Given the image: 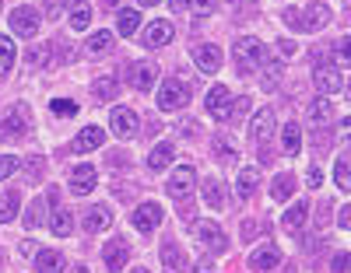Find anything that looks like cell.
<instances>
[{
    "label": "cell",
    "mask_w": 351,
    "mask_h": 273,
    "mask_svg": "<svg viewBox=\"0 0 351 273\" xmlns=\"http://www.w3.org/2000/svg\"><path fill=\"white\" fill-rule=\"evenodd\" d=\"M232 56H236V67H239V74H260V67L267 64V46H263L260 39H253V36H243L236 46H232Z\"/></svg>",
    "instance_id": "1"
},
{
    "label": "cell",
    "mask_w": 351,
    "mask_h": 273,
    "mask_svg": "<svg viewBox=\"0 0 351 273\" xmlns=\"http://www.w3.org/2000/svg\"><path fill=\"white\" fill-rule=\"evenodd\" d=\"M28 127H32V116L25 105H11L8 112H0V140H25Z\"/></svg>",
    "instance_id": "2"
},
{
    "label": "cell",
    "mask_w": 351,
    "mask_h": 273,
    "mask_svg": "<svg viewBox=\"0 0 351 273\" xmlns=\"http://www.w3.org/2000/svg\"><path fill=\"white\" fill-rule=\"evenodd\" d=\"M186 102H190V84H186L183 77H172V81L162 84V91H158V109L176 112V109H186Z\"/></svg>",
    "instance_id": "3"
},
{
    "label": "cell",
    "mask_w": 351,
    "mask_h": 273,
    "mask_svg": "<svg viewBox=\"0 0 351 273\" xmlns=\"http://www.w3.org/2000/svg\"><path fill=\"white\" fill-rule=\"evenodd\" d=\"M8 25H11V32H14V36L32 39V36L39 32L43 18H39V11H36V8H14V11L8 14Z\"/></svg>",
    "instance_id": "4"
},
{
    "label": "cell",
    "mask_w": 351,
    "mask_h": 273,
    "mask_svg": "<svg viewBox=\"0 0 351 273\" xmlns=\"http://www.w3.org/2000/svg\"><path fill=\"white\" fill-rule=\"evenodd\" d=\"M193 190H197V168L193 165H176V172L169 179V196L172 200H190Z\"/></svg>",
    "instance_id": "5"
},
{
    "label": "cell",
    "mask_w": 351,
    "mask_h": 273,
    "mask_svg": "<svg viewBox=\"0 0 351 273\" xmlns=\"http://www.w3.org/2000/svg\"><path fill=\"white\" fill-rule=\"evenodd\" d=\"M313 84L319 95H337V91H344V74L337 67H327V64H316L313 67Z\"/></svg>",
    "instance_id": "6"
},
{
    "label": "cell",
    "mask_w": 351,
    "mask_h": 273,
    "mask_svg": "<svg viewBox=\"0 0 351 273\" xmlns=\"http://www.w3.org/2000/svg\"><path fill=\"white\" fill-rule=\"evenodd\" d=\"M197 238H200V246L208 249V252H215V256H221L225 249H228V238H225V231L215 224V221H197Z\"/></svg>",
    "instance_id": "7"
},
{
    "label": "cell",
    "mask_w": 351,
    "mask_h": 273,
    "mask_svg": "<svg viewBox=\"0 0 351 273\" xmlns=\"http://www.w3.org/2000/svg\"><path fill=\"white\" fill-rule=\"evenodd\" d=\"M49 207H53V218H49V231L56 238H67L74 231V221H71V210L60 207V200H56V190H49Z\"/></svg>",
    "instance_id": "8"
},
{
    "label": "cell",
    "mask_w": 351,
    "mask_h": 273,
    "mask_svg": "<svg viewBox=\"0 0 351 273\" xmlns=\"http://www.w3.org/2000/svg\"><path fill=\"white\" fill-rule=\"evenodd\" d=\"M109 127H112L116 137H134V133H137V116H134V109L116 105V109L109 112Z\"/></svg>",
    "instance_id": "9"
},
{
    "label": "cell",
    "mask_w": 351,
    "mask_h": 273,
    "mask_svg": "<svg viewBox=\"0 0 351 273\" xmlns=\"http://www.w3.org/2000/svg\"><path fill=\"white\" fill-rule=\"evenodd\" d=\"M330 25V8L327 4H309L302 14H299V28L302 32H319V28Z\"/></svg>",
    "instance_id": "10"
},
{
    "label": "cell",
    "mask_w": 351,
    "mask_h": 273,
    "mask_svg": "<svg viewBox=\"0 0 351 273\" xmlns=\"http://www.w3.org/2000/svg\"><path fill=\"white\" fill-rule=\"evenodd\" d=\"M99 186V172L92 168V165H77L74 172H71V193L74 196H88Z\"/></svg>",
    "instance_id": "11"
},
{
    "label": "cell",
    "mask_w": 351,
    "mask_h": 273,
    "mask_svg": "<svg viewBox=\"0 0 351 273\" xmlns=\"http://www.w3.org/2000/svg\"><path fill=\"white\" fill-rule=\"evenodd\" d=\"M193 64L204 70V74H218L221 70V49L204 42V46H193Z\"/></svg>",
    "instance_id": "12"
},
{
    "label": "cell",
    "mask_w": 351,
    "mask_h": 273,
    "mask_svg": "<svg viewBox=\"0 0 351 273\" xmlns=\"http://www.w3.org/2000/svg\"><path fill=\"white\" fill-rule=\"evenodd\" d=\"M158 224H162V207H158V203H141V207L134 210V228H137V231L148 235V231H155Z\"/></svg>",
    "instance_id": "13"
},
{
    "label": "cell",
    "mask_w": 351,
    "mask_h": 273,
    "mask_svg": "<svg viewBox=\"0 0 351 273\" xmlns=\"http://www.w3.org/2000/svg\"><path fill=\"white\" fill-rule=\"evenodd\" d=\"M102 144H106V130H102V127H84V130L74 137L71 151H74V155H88V151H95V147H102Z\"/></svg>",
    "instance_id": "14"
},
{
    "label": "cell",
    "mask_w": 351,
    "mask_h": 273,
    "mask_svg": "<svg viewBox=\"0 0 351 273\" xmlns=\"http://www.w3.org/2000/svg\"><path fill=\"white\" fill-rule=\"evenodd\" d=\"M204 105H208V112L218 119V123H221V119H228V116H232V105H228V88H225V84H215V88L208 91V102H204Z\"/></svg>",
    "instance_id": "15"
},
{
    "label": "cell",
    "mask_w": 351,
    "mask_h": 273,
    "mask_svg": "<svg viewBox=\"0 0 351 273\" xmlns=\"http://www.w3.org/2000/svg\"><path fill=\"white\" fill-rule=\"evenodd\" d=\"M306 218H309V203H306V200H299V203H291V207L285 210L281 228H285L288 235H299V231L306 228Z\"/></svg>",
    "instance_id": "16"
},
{
    "label": "cell",
    "mask_w": 351,
    "mask_h": 273,
    "mask_svg": "<svg viewBox=\"0 0 351 273\" xmlns=\"http://www.w3.org/2000/svg\"><path fill=\"white\" fill-rule=\"evenodd\" d=\"M102 256H106V266L112 270V273H120L123 266H127V259H130V246L123 238H112L109 246L102 249Z\"/></svg>",
    "instance_id": "17"
},
{
    "label": "cell",
    "mask_w": 351,
    "mask_h": 273,
    "mask_svg": "<svg viewBox=\"0 0 351 273\" xmlns=\"http://www.w3.org/2000/svg\"><path fill=\"white\" fill-rule=\"evenodd\" d=\"M155 77H158V67L152 64V60H137V64L130 67V84L137 91H148L155 84Z\"/></svg>",
    "instance_id": "18"
},
{
    "label": "cell",
    "mask_w": 351,
    "mask_h": 273,
    "mask_svg": "<svg viewBox=\"0 0 351 273\" xmlns=\"http://www.w3.org/2000/svg\"><path fill=\"white\" fill-rule=\"evenodd\" d=\"M271 133H274V112H271V109H260V112L250 119V137H253L256 144H263Z\"/></svg>",
    "instance_id": "19"
},
{
    "label": "cell",
    "mask_w": 351,
    "mask_h": 273,
    "mask_svg": "<svg viewBox=\"0 0 351 273\" xmlns=\"http://www.w3.org/2000/svg\"><path fill=\"white\" fill-rule=\"evenodd\" d=\"M109 224H112V210H109V207H92V210L84 214V231H88V235L109 231Z\"/></svg>",
    "instance_id": "20"
},
{
    "label": "cell",
    "mask_w": 351,
    "mask_h": 273,
    "mask_svg": "<svg viewBox=\"0 0 351 273\" xmlns=\"http://www.w3.org/2000/svg\"><path fill=\"white\" fill-rule=\"evenodd\" d=\"M165 42H172V25H169V21H152L148 32H144V46L158 49V46H165Z\"/></svg>",
    "instance_id": "21"
},
{
    "label": "cell",
    "mask_w": 351,
    "mask_h": 273,
    "mask_svg": "<svg viewBox=\"0 0 351 273\" xmlns=\"http://www.w3.org/2000/svg\"><path fill=\"white\" fill-rule=\"evenodd\" d=\"M278 263H281V249H274V246H260L250 256V266L253 270H274Z\"/></svg>",
    "instance_id": "22"
},
{
    "label": "cell",
    "mask_w": 351,
    "mask_h": 273,
    "mask_svg": "<svg viewBox=\"0 0 351 273\" xmlns=\"http://www.w3.org/2000/svg\"><path fill=\"white\" fill-rule=\"evenodd\" d=\"M172 158H176V144L165 140V144H158L152 155H148V168H152V172H162V168L172 165Z\"/></svg>",
    "instance_id": "23"
},
{
    "label": "cell",
    "mask_w": 351,
    "mask_h": 273,
    "mask_svg": "<svg viewBox=\"0 0 351 273\" xmlns=\"http://www.w3.org/2000/svg\"><path fill=\"white\" fill-rule=\"evenodd\" d=\"M36 270L39 273H64V252H56V249L36 252Z\"/></svg>",
    "instance_id": "24"
},
{
    "label": "cell",
    "mask_w": 351,
    "mask_h": 273,
    "mask_svg": "<svg viewBox=\"0 0 351 273\" xmlns=\"http://www.w3.org/2000/svg\"><path fill=\"white\" fill-rule=\"evenodd\" d=\"M162 266L169 273H180L186 266V256H183V249L176 246V242H165V246H162Z\"/></svg>",
    "instance_id": "25"
},
{
    "label": "cell",
    "mask_w": 351,
    "mask_h": 273,
    "mask_svg": "<svg viewBox=\"0 0 351 273\" xmlns=\"http://www.w3.org/2000/svg\"><path fill=\"white\" fill-rule=\"evenodd\" d=\"M278 84H281V60H267V64L260 67V88L278 91Z\"/></svg>",
    "instance_id": "26"
},
{
    "label": "cell",
    "mask_w": 351,
    "mask_h": 273,
    "mask_svg": "<svg viewBox=\"0 0 351 273\" xmlns=\"http://www.w3.org/2000/svg\"><path fill=\"white\" fill-rule=\"evenodd\" d=\"M256 182H260V168H253V165H246L239 175H236V193L246 200V196H253V190H256Z\"/></svg>",
    "instance_id": "27"
},
{
    "label": "cell",
    "mask_w": 351,
    "mask_h": 273,
    "mask_svg": "<svg viewBox=\"0 0 351 273\" xmlns=\"http://www.w3.org/2000/svg\"><path fill=\"white\" fill-rule=\"evenodd\" d=\"M14 60H18V49H14L11 36H0V77H8L14 70Z\"/></svg>",
    "instance_id": "28"
},
{
    "label": "cell",
    "mask_w": 351,
    "mask_h": 273,
    "mask_svg": "<svg viewBox=\"0 0 351 273\" xmlns=\"http://www.w3.org/2000/svg\"><path fill=\"white\" fill-rule=\"evenodd\" d=\"M306 116H309V123L313 127H324V123H330V116H334V105L327 102V99H316L309 109H306Z\"/></svg>",
    "instance_id": "29"
},
{
    "label": "cell",
    "mask_w": 351,
    "mask_h": 273,
    "mask_svg": "<svg viewBox=\"0 0 351 273\" xmlns=\"http://www.w3.org/2000/svg\"><path fill=\"white\" fill-rule=\"evenodd\" d=\"M281 147H285V155H299V147H302V130H299V123H285V130H281Z\"/></svg>",
    "instance_id": "30"
},
{
    "label": "cell",
    "mask_w": 351,
    "mask_h": 273,
    "mask_svg": "<svg viewBox=\"0 0 351 273\" xmlns=\"http://www.w3.org/2000/svg\"><path fill=\"white\" fill-rule=\"evenodd\" d=\"M137 25H141V14L137 11H120V18H116V32H120L123 39H130V36H137Z\"/></svg>",
    "instance_id": "31"
},
{
    "label": "cell",
    "mask_w": 351,
    "mask_h": 273,
    "mask_svg": "<svg viewBox=\"0 0 351 273\" xmlns=\"http://www.w3.org/2000/svg\"><path fill=\"white\" fill-rule=\"evenodd\" d=\"M291 190H295V179H291L288 172L274 175V182H271V196H274L278 203H285V200L291 196Z\"/></svg>",
    "instance_id": "32"
},
{
    "label": "cell",
    "mask_w": 351,
    "mask_h": 273,
    "mask_svg": "<svg viewBox=\"0 0 351 273\" xmlns=\"http://www.w3.org/2000/svg\"><path fill=\"white\" fill-rule=\"evenodd\" d=\"M18 207H21V196L18 193H4L0 196V224H8L18 218Z\"/></svg>",
    "instance_id": "33"
},
{
    "label": "cell",
    "mask_w": 351,
    "mask_h": 273,
    "mask_svg": "<svg viewBox=\"0 0 351 273\" xmlns=\"http://www.w3.org/2000/svg\"><path fill=\"white\" fill-rule=\"evenodd\" d=\"M215 155H218L221 165H236V161H239V151L232 147L225 137H215Z\"/></svg>",
    "instance_id": "34"
},
{
    "label": "cell",
    "mask_w": 351,
    "mask_h": 273,
    "mask_svg": "<svg viewBox=\"0 0 351 273\" xmlns=\"http://www.w3.org/2000/svg\"><path fill=\"white\" fill-rule=\"evenodd\" d=\"M221 193H225V190H221V182H215V179L204 182V200H208V207L221 210V207H225V196H221Z\"/></svg>",
    "instance_id": "35"
},
{
    "label": "cell",
    "mask_w": 351,
    "mask_h": 273,
    "mask_svg": "<svg viewBox=\"0 0 351 273\" xmlns=\"http://www.w3.org/2000/svg\"><path fill=\"white\" fill-rule=\"evenodd\" d=\"M49 109H53V116H60V119H74L77 116V102L74 99H53Z\"/></svg>",
    "instance_id": "36"
},
{
    "label": "cell",
    "mask_w": 351,
    "mask_h": 273,
    "mask_svg": "<svg viewBox=\"0 0 351 273\" xmlns=\"http://www.w3.org/2000/svg\"><path fill=\"white\" fill-rule=\"evenodd\" d=\"M334 182H337L344 193H351V158H348V161L341 158V161L334 165Z\"/></svg>",
    "instance_id": "37"
},
{
    "label": "cell",
    "mask_w": 351,
    "mask_h": 273,
    "mask_svg": "<svg viewBox=\"0 0 351 273\" xmlns=\"http://www.w3.org/2000/svg\"><path fill=\"white\" fill-rule=\"evenodd\" d=\"M334 64L337 67H351V36H344L341 42H334Z\"/></svg>",
    "instance_id": "38"
},
{
    "label": "cell",
    "mask_w": 351,
    "mask_h": 273,
    "mask_svg": "<svg viewBox=\"0 0 351 273\" xmlns=\"http://www.w3.org/2000/svg\"><path fill=\"white\" fill-rule=\"evenodd\" d=\"M28 231H36V228H43V203L39 200H32V207L25 210V221H21Z\"/></svg>",
    "instance_id": "39"
},
{
    "label": "cell",
    "mask_w": 351,
    "mask_h": 273,
    "mask_svg": "<svg viewBox=\"0 0 351 273\" xmlns=\"http://www.w3.org/2000/svg\"><path fill=\"white\" fill-rule=\"evenodd\" d=\"M112 39H116L112 32H95L92 39H88V46H84V49H88V53H106V49L112 46Z\"/></svg>",
    "instance_id": "40"
},
{
    "label": "cell",
    "mask_w": 351,
    "mask_h": 273,
    "mask_svg": "<svg viewBox=\"0 0 351 273\" xmlns=\"http://www.w3.org/2000/svg\"><path fill=\"white\" fill-rule=\"evenodd\" d=\"M88 25H92V8H74V14H71V28H74V32H84V28Z\"/></svg>",
    "instance_id": "41"
},
{
    "label": "cell",
    "mask_w": 351,
    "mask_h": 273,
    "mask_svg": "<svg viewBox=\"0 0 351 273\" xmlns=\"http://www.w3.org/2000/svg\"><path fill=\"white\" fill-rule=\"evenodd\" d=\"M116 91H120V84H116L112 77H99V81H95V95H99V99H106V102H109V99H116Z\"/></svg>",
    "instance_id": "42"
},
{
    "label": "cell",
    "mask_w": 351,
    "mask_h": 273,
    "mask_svg": "<svg viewBox=\"0 0 351 273\" xmlns=\"http://www.w3.org/2000/svg\"><path fill=\"white\" fill-rule=\"evenodd\" d=\"M18 165H21V161H18L14 155H0V182L11 179V175L18 172Z\"/></svg>",
    "instance_id": "43"
},
{
    "label": "cell",
    "mask_w": 351,
    "mask_h": 273,
    "mask_svg": "<svg viewBox=\"0 0 351 273\" xmlns=\"http://www.w3.org/2000/svg\"><path fill=\"white\" fill-rule=\"evenodd\" d=\"M330 270L334 273H351V252H337L334 263H330Z\"/></svg>",
    "instance_id": "44"
},
{
    "label": "cell",
    "mask_w": 351,
    "mask_h": 273,
    "mask_svg": "<svg viewBox=\"0 0 351 273\" xmlns=\"http://www.w3.org/2000/svg\"><path fill=\"white\" fill-rule=\"evenodd\" d=\"M306 186H309V190H319V186H324V172L309 168V172H306Z\"/></svg>",
    "instance_id": "45"
},
{
    "label": "cell",
    "mask_w": 351,
    "mask_h": 273,
    "mask_svg": "<svg viewBox=\"0 0 351 273\" xmlns=\"http://www.w3.org/2000/svg\"><path fill=\"white\" fill-rule=\"evenodd\" d=\"M295 53H299V46L291 42V39H281V42H278V56H281V60H288V56H295Z\"/></svg>",
    "instance_id": "46"
},
{
    "label": "cell",
    "mask_w": 351,
    "mask_h": 273,
    "mask_svg": "<svg viewBox=\"0 0 351 273\" xmlns=\"http://www.w3.org/2000/svg\"><path fill=\"white\" fill-rule=\"evenodd\" d=\"M337 224L351 231V203H348V207H341V214H337Z\"/></svg>",
    "instance_id": "47"
},
{
    "label": "cell",
    "mask_w": 351,
    "mask_h": 273,
    "mask_svg": "<svg viewBox=\"0 0 351 273\" xmlns=\"http://www.w3.org/2000/svg\"><path fill=\"white\" fill-rule=\"evenodd\" d=\"M190 4H193L200 14H211V11H215V0H190Z\"/></svg>",
    "instance_id": "48"
},
{
    "label": "cell",
    "mask_w": 351,
    "mask_h": 273,
    "mask_svg": "<svg viewBox=\"0 0 351 273\" xmlns=\"http://www.w3.org/2000/svg\"><path fill=\"white\" fill-rule=\"evenodd\" d=\"M337 137H341V140H351V119H344V123L337 127Z\"/></svg>",
    "instance_id": "49"
},
{
    "label": "cell",
    "mask_w": 351,
    "mask_h": 273,
    "mask_svg": "<svg viewBox=\"0 0 351 273\" xmlns=\"http://www.w3.org/2000/svg\"><path fill=\"white\" fill-rule=\"evenodd\" d=\"M285 21H288L291 28H299V11H295V8H288V11H285Z\"/></svg>",
    "instance_id": "50"
},
{
    "label": "cell",
    "mask_w": 351,
    "mask_h": 273,
    "mask_svg": "<svg viewBox=\"0 0 351 273\" xmlns=\"http://www.w3.org/2000/svg\"><path fill=\"white\" fill-rule=\"evenodd\" d=\"M169 8H172L176 14H180V11H186V8H190V0H169Z\"/></svg>",
    "instance_id": "51"
},
{
    "label": "cell",
    "mask_w": 351,
    "mask_h": 273,
    "mask_svg": "<svg viewBox=\"0 0 351 273\" xmlns=\"http://www.w3.org/2000/svg\"><path fill=\"white\" fill-rule=\"evenodd\" d=\"M46 11L56 18V14H60V0H46Z\"/></svg>",
    "instance_id": "52"
},
{
    "label": "cell",
    "mask_w": 351,
    "mask_h": 273,
    "mask_svg": "<svg viewBox=\"0 0 351 273\" xmlns=\"http://www.w3.org/2000/svg\"><path fill=\"white\" fill-rule=\"evenodd\" d=\"M36 249H39V246H32V242H21V252H25V256H36Z\"/></svg>",
    "instance_id": "53"
},
{
    "label": "cell",
    "mask_w": 351,
    "mask_h": 273,
    "mask_svg": "<svg viewBox=\"0 0 351 273\" xmlns=\"http://www.w3.org/2000/svg\"><path fill=\"white\" fill-rule=\"evenodd\" d=\"M193 273H211V266H208V263H197V266H193Z\"/></svg>",
    "instance_id": "54"
},
{
    "label": "cell",
    "mask_w": 351,
    "mask_h": 273,
    "mask_svg": "<svg viewBox=\"0 0 351 273\" xmlns=\"http://www.w3.org/2000/svg\"><path fill=\"white\" fill-rule=\"evenodd\" d=\"M74 273H92V270H88V266H74Z\"/></svg>",
    "instance_id": "55"
},
{
    "label": "cell",
    "mask_w": 351,
    "mask_h": 273,
    "mask_svg": "<svg viewBox=\"0 0 351 273\" xmlns=\"http://www.w3.org/2000/svg\"><path fill=\"white\" fill-rule=\"evenodd\" d=\"M141 4H148V8H152V4H162V0H141Z\"/></svg>",
    "instance_id": "56"
},
{
    "label": "cell",
    "mask_w": 351,
    "mask_h": 273,
    "mask_svg": "<svg viewBox=\"0 0 351 273\" xmlns=\"http://www.w3.org/2000/svg\"><path fill=\"white\" fill-rule=\"evenodd\" d=\"M64 4H74V8H81V0H64Z\"/></svg>",
    "instance_id": "57"
},
{
    "label": "cell",
    "mask_w": 351,
    "mask_h": 273,
    "mask_svg": "<svg viewBox=\"0 0 351 273\" xmlns=\"http://www.w3.org/2000/svg\"><path fill=\"white\" fill-rule=\"evenodd\" d=\"M130 273H148V270H141V266H137V270H130Z\"/></svg>",
    "instance_id": "58"
},
{
    "label": "cell",
    "mask_w": 351,
    "mask_h": 273,
    "mask_svg": "<svg viewBox=\"0 0 351 273\" xmlns=\"http://www.w3.org/2000/svg\"><path fill=\"white\" fill-rule=\"evenodd\" d=\"M348 102H351V84H348Z\"/></svg>",
    "instance_id": "59"
},
{
    "label": "cell",
    "mask_w": 351,
    "mask_h": 273,
    "mask_svg": "<svg viewBox=\"0 0 351 273\" xmlns=\"http://www.w3.org/2000/svg\"><path fill=\"white\" fill-rule=\"evenodd\" d=\"M225 4H236V0H225Z\"/></svg>",
    "instance_id": "60"
},
{
    "label": "cell",
    "mask_w": 351,
    "mask_h": 273,
    "mask_svg": "<svg viewBox=\"0 0 351 273\" xmlns=\"http://www.w3.org/2000/svg\"><path fill=\"white\" fill-rule=\"evenodd\" d=\"M0 263H4V252H0Z\"/></svg>",
    "instance_id": "61"
},
{
    "label": "cell",
    "mask_w": 351,
    "mask_h": 273,
    "mask_svg": "<svg viewBox=\"0 0 351 273\" xmlns=\"http://www.w3.org/2000/svg\"><path fill=\"white\" fill-rule=\"evenodd\" d=\"M348 4H351V0H348Z\"/></svg>",
    "instance_id": "62"
}]
</instances>
